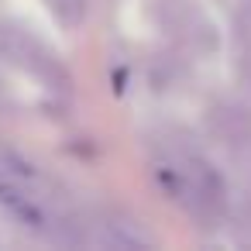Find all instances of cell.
<instances>
[{
    "label": "cell",
    "mask_w": 251,
    "mask_h": 251,
    "mask_svg": "<svg viewBox=\"0 0 251 251\" xmlns=\"http://www.w3.org/2000/svg\"><path fill=\"white\" fill-rule=\"evenodd\" d=\"M241 49H244V62H248V73H251V7H248V14L241 18Z\"/></svg>",
    "instance_id": "obj_1"
}]
</instances>
